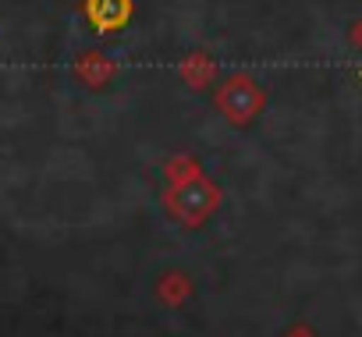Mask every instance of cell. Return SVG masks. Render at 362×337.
Returning <instances> with one entry per match:
<instances>
[{
	"mask_svg": "<svg viewBox=\"0 0 362 337\" xmlns=\"http://www.w3.org/2000/svg\"><path fill=\"white\" fill-rule=\"evenodd\" d=\"M128 11H132L128 0H93V4H89V18H93L100 29H117V25H124Z\"/></svg>",
	"mask_w": 362,
	"mask_h": 337,
	"instance_id": "6da1fadb",
	"label": "cell"
}]
</instances>
